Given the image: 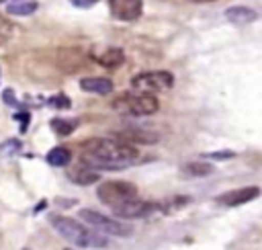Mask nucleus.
<instances>
[{
	"instance_id": "nucleus-20",
	"label": "nucleus",
	"mask_w": 262,
	"mask_h": 250,
	"mask_svg": "<svg viewBox=\"0 0 262 250\" xmlns=\"http://www.w3.org/2000/svg\"><path fill=\"white\" fill-rule=\"evenodd\" d=\"M51 127L57 135H70L76 127V121H70V119H61V117H55L51 119Z\"/></svg>"
},
{
	"instance_id": "nucleus-19",
	"label": "nucleus",
	"mask_w": 262,
	"mask_h": 250,
	"mask_svg": "<svg viewBox=\"0 0 262 250\" xmlns=\"http://www.w3.org/2000/svg\"><path fill=\"white\" fill-rule=\"evenodd\" d=\"M184 172L190 176H207L213 172V166L209 162H188L184 166Z\"/></svg>"
},
{
	"instance_id": "nucleus-18",
	"label": "nucleus",
	"mask_w": 262,
	"mask_h": 250,
	"mask_svg": "<svg viewBox=\"0 0 262 250\" xmlns=\"http://www.w3.org/2000/svg\"><path fill=\"white\" fill-rule=\"evenodd\" d=\"M18 29H16V25L14 23H10V18H6V16H2L0 14V47L2 45H6L12 37H14V33H16Z\"/></svg>"
},
{
	"instance_id": "nucleus-2",
	"label": "nucleus",
	"mask_w": 262,
	"mask_h": 250,
	"mask_svg": "<svg viewBox=\"0 0 262 250\" xmlns=\"http://www.w3.org/2000/svg\"><path fill=\"white\" fill-rule=\"evenodd\" d=\"M51 225L61 238H66L74 246H80V248H104L106 246V240L102 236H98L96 232L88 230L84 223H80L72 217L51 215Z\"/></svg>"
},
{
	"instance_id": "nucleus-14",
	"label": "nucleus",
	"mask_w": 262,
	"mask_h": 250,
	"mask_svg": "<svg viewBox=\"0 0 262 250\" xmlns=\"http://www.w3.org/2000/svg\"><path fill=\"white\" fill-rule=\"evenodd\" d=\"M94 59H96L102 68L113 70V68H119V66L125 64V53H123L121 47H106V49H102L100 53H96Z\"/></svg>"
},
{
	"instance_id": "nucleus-1",
	"label": "nucleus",
	"mask_w": 262,
	"mask_h": 250,
	"mask_svg": "<svg viewBox=\"0 0 262 250\" xmlns=\"http://www.w3.org/2000/svg\"><path fill=\"white\" fill-rule=\"evenodd\" d=\"M80 162L90 168H121L133 162L139 152L133 143L121 141L117 137H90L80 143Z\"/></svg>"
},
{
	"instance_id": "nucleus-4",
	"label": "nucleus",
	"mask_w": 262,
	"mask_h": 250,
	"mask_svg": "<svg viewBox=\"0 0 262 250\" xmlns=\"http://www.w3.org/2000/svg\"><path fill=\"white\" fill-rule=\"evenodd\" d=\"M96 197L100 203L108 207H117L129 199L137 197V186L127 180H104L96 189Z\"/></svg>"
},
{
	"instance_id": "nucleus-22",
	"label": "nucleus",
	"mask_w": 262,
	"mask_h": 250,
	"mask_svg": "<svg viewBox=\"0 0 262 250\" xmlns=\"http://www.w3.org/2000/svg\"><path fill=\"white\" fill-rule=\"evenodd\" d=\"M70 2L78 8H92L94 4H98V0H70Z\"/></svg>"
},
{
	"instance_id": "nucleus-17",
	"label": "nucleus",
	"mask_w": 262,
	"mask_h": 250,
	"mask_svg": "<svg viewBox=\"0 0 262 250\" xmlns=\"http://www.w3.org/2000/svg\"><path fill=\"white\" fill-rule=\"evenodd\" d=\"M70 160H72V152L68 148H63V145H57V148L47 152V162L51 166H68Z\"/></svg>"
},
{
	"instance_id": "nucleus-16",
	"label": "nucleus",
	"mask_w": 262,
	"mask_h": 250,
	"mask_svg": "<svg viewBox=\"0 0 262 250\" xmlns=\"http://www.w3.org/2000/svg\"><path fill=\"white\" fill-rule=\"evenodd\" d=\"M37 2L35 0H14L6 6V12L8 14H14V16H29L37 10Z\"/></svg>"
},
{
	"instance_id": "nucleus-5",
	"label": "nucleus",
	"mask_w": 262,
	"mask_h": 250,
	"mask_svg": "<svg viewBox=\"0 0 262 250\" xmlns=\"http://www.w3.org/2000/svg\"><path fill=\"white\" fill-rule=\"evenodd\" d=\"M174 84V76L166 70H156V72H143L137 74L131 80V88L135 92H145V94H154V92H162L172 88Z\"/></svg>"
},
{
	"instance_id": "nucleus-24",
	"label": "nucleus",
	"mask_w": 262,
	"mask_h": 250,
	"mask_svg": "<svg viewBox=\"0 0 262 250\" xmlns=\"http://www.w3.org/2000/svg\"><path fill=\"white\" fill-rule=\"evenodd\" d=\"M188 2H194V4H207V2H215V0H188Z\"/></svg>"
},
{
	"instance_id": "nucleus-8",
	"label": "nucleus",
	"mask_w": 262,
	"mask_h": 250,
	"mask_svg": "<svg viewBox=\"0 0 262 250\" xmlns=\"http://www.w3.org/2000/svg\"><path fill=\"white\" fill-rule=\"evenodd\" d=\"M156 209V203H149V201H141V199H129L117 207H113L115 215L121 217V219H139V217H145L149 215L151 211Z\"/></svg>"
},
{
	"instance_id": "nucleus-23",
	"label": "nucleus",
	"mask_w": 262,
	"mask_h": 250,
	"mask_svg": "<svg viewBox=\"0 0 262 250\" xmlns=\"http://www.w3.org/2000/svg\"><path fill=\"white\" fill-rule=\"evenodd\" d=\"M207 158H213V160H219V158H231L233 154L231 152H213V154H205Z\"/></svg>"
},
{
	"instance_id": "nucleus-12",
	"label": "nucleus",
	"mask_w": 262,
	"mask_h": 250,
	"mask_svg": "<svg viewBox=\"0 0 262 250\" xmlns=\"http://www.w3.org/2000/svg\"><path fill=\"white\" fill-rule=\"evenodd\" d=\"M225 16L229 23L233 25H250L258 18V12L250 6H244V4H235V6H229L225 10Z\"/></svg>"
},
{
	"instance_id": "nucleus-10",
	"label": "nucleus",
	"mask_w": 262,
	"mask_h": 250,
	"mask_svg": "<svg viewBox=\"0 0 262 250\" xmlns=\"http://www.w3.org/2000/svg\"><path fill=\"white\" fill-rule=\"evenodd\" d=\"M260 195V186H239V189H231L223 195L217 197L219 205L225 207H237V205H246L250 201H254Z\"/></svg>"
},
{
	"instance_id": "nucleus-7",
	"label": "nucleus",
	"mask_w": 262,
	"mask_h": 250,
	"mask_svg": "<svg viewBox=\"0 0 262 250\" xmlns=\"http://www.w3.org/2000/svg\"><path fill=\"white\" fill-rule=\"evenodd\" d=\"M111 16L117 20H137L143 10V0H108Z\"/></svg>"
},
{
	"instance_id": "nucleus-6",
	"label": "nucleus",
	"mask_w": 262,
	"mask_h": 250,
	"mask_svg": "<svg viewBox=\"0 0 262 250\" xmlns=\"http://www.w3.org/2000/svg\"><path fill=\"white\" fill-rule=\"evenodd\" d=\"M80 219L86 221L88 225L96 227L98 232H104L108 236H117V238H127L131 234V227L123 221H117L108 215H102L94 209H80Z\"/></svg>"
},
{
	"instance_id": "nucleus-3",
	"label": "nucleus",
	"mask_w": 262,
	"mask_h": 250,
	"mask_svg": "<svg viewBox=\"0 0 262 250\" xmlns=\"http://www.w3.org/2000/svg\"><path fill=\"white\" fill-rule=\"evenodd\" d=\"M113 109L119 111L121 115H135V117H145L154 115L160 109V102L154 94L145 92H135V94H119L113 100Z\"/></svg>"
},
{
	"instance_id": "nucleus-13",
	"label": "nucleus",
	"mask_w": 262,
	"mask_h": 250,
	"mask_svg": "<svg viewBox=\"0 0 262 250\" xmlns=\"http://www.w3.org/2000/svg\"><path fill=\"white\" fill-rule=\"evenodd\" d=\"M80 88L84 92H92V94H111L113 92V80L102 78V76H90V78L80 80Z\"/></svg>"
},
{
	"instance_id": "nucleus-25",
	"label": "nucleus",
	"mask_w": 262,
	"mask_h": 250,
	"mask_svg": "<svg viewBox=\"0 0 262 250\" xmlns=\"http://www.w3.org/2000/svg\"><path fill=\"white\" fill-rule=\"evenodd\" d=\"M0 2H4V0H0Z\"/></svg>"
},
{
	"instance_id": "nucleus-15",
	"label": "nucleus",
	"mask_w": 262,
	"mask_h": 250,
	"mask_svg": "<svg viewBox=\"0 0 262 250\" xmlns=\"http://www.w3.org/2000/svg\"><path fill=\"white\" fill-rule=\"evenodd\" d=\"M68 176H70V180H72V182H76V184H92V182H96V180H98L96 170H92V168H90V166H86V164H80V166L72 168Z\"/></svg>"
},
{
	"instance_id": "nucleus-21",
	"label": "nucleus",
	"mask_w": 262,
	"mask_h": 250,
	"mask_svg": "<svg viewBox=\"0 0 262 250\" xmlns=\"http://www.w3.org/2000/svg\"><path fill=\"white\" fill-rule=\"evenodd\" d=\"M49 105H53V107H61V109H68V107H70V100H68L63 94H55V96L49 100Z\"/></svg>"
},
{
	"instance_id": "nucleus-9",
	"label": "nucleus",
	"mask_w": 262,
	"mask_h": 250,
	"mask_svg": "<svg viewBox=\"0 0 262 250\" xmlns=\"http://www.w3.org/2000/svg\"><path fill=\"white\" fill-rule=\"evenodd\" d=\"M55 66L68 74L78 72L84 66V53L80 47H59L55 53Z\"/></svg>"
},
{
	"instance_id": "nucleus-11",
	"label": "nucleus",
	"mask_w": 262,
	"mask_h": 250,
	"mask_svg": "<svg viewBox=\"0 0 262 250\" xmlns=\"http://www.w3.org/2000/svg\"><path fill=\"white\" fill-rule=\"evenodd\" d=\"M117 139L121 141H127V143H154L158 141V133L149 131V129H143V127H129V129H123L119 133H115Z\"/></svg>"
}]
</instances>
